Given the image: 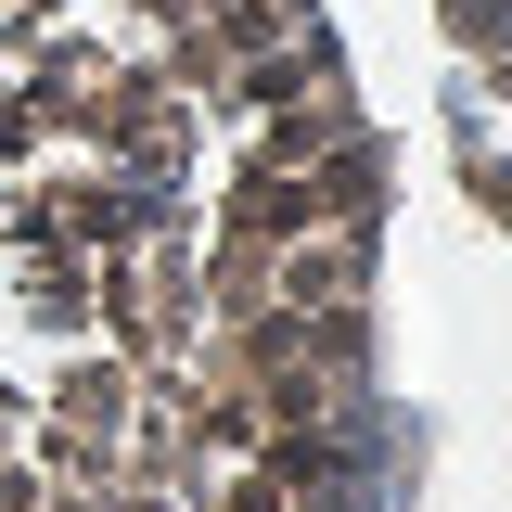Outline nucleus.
<instances>
[{"label": "nucleus", "mask_w": 512, "mask_h": 512, "mask_svg": "<svg viewBox=\"0 0 512 512\" xmlns=\"http://www.w3.org/2000/svg\"><path fill=\"white\" fill-rule=\"evenodd\" d=\"M384 192L333 0H0V512H397Z\"/></svg>", "instance_id": "f257e3e1"}, {"label": "nucleus", "mask_w": 512, "mask_h": 512, "mask_svg": "<svg viewBox=\"0 0 512 512\" xmlns=\"http://www.w3.org/2000/svg\"><path fill=\"white\" fill-rule=\"evenodd\" d=\"M436 26L461 39V64H474V77L512 103V0H436Z\"/></svg>", "instance_id": "f03ea898"}]
</instances>
